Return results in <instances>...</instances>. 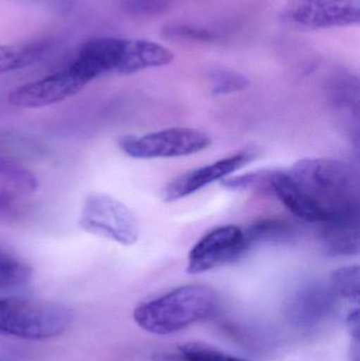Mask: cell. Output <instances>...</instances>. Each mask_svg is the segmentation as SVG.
<instances>
[{"mask_svg": "<svg viewBox=\"0 0 360 361\" xmlns=\"http://www.w3.org/2000/svg\"><path fill=\"white\" fill-rule=\"evenodd\" d=\"M287 171L318 208L323 223L359 219V180L350 167L331 159L311 158L298 161Z\"/></svg>", "mask_w": 360, "mask_h": 361, "instance_id": "1", "label": "cell"}, {"mask_svg": "<svg viewBox=\"0 0 360 361\" xmlns=\"http://www.w3.org/2000/svg\"><path fill=\"white\" fill-rule=\"evenodd\" d=\"M217 307L218 296L213 288L190 284L139 303L133 319L146 332L170 335L211 317Z\"/></svg>", "mask_w": 360, "mask_h": 361, "instance_id": "2", "label": "cell"}, {"mask_svg": "<svg viewBox=\"0 0 360 361\" xmlns=\"http://www.w3.org/2000/svg\"><path fill=\"white\" fill-rule=\"evenodd\" d=\"M73 312L65 305L49 301L4 297L0 298V335L46 341L67 332L73 322Z\"/></svg>", "mask_w": 360, "mask_h": 361, "instance_id": "3", "label": "cell"}, {"mask_svg": "<svg viewBox=\"0 0 360 361\" xmlns=\"http://www.w3.org/2000/svg\"><path fill=\"white\" fill-rule=\"evenodd\" d=\"M78 225L87 233L131 246L139 240V224L130 209L106 193L87 195L80 209Z\"/></svg>", "mask_w": 360, "mask_h": 361, "instance_id": "4", "label": "cell"}, {"mask_svg": "<svg viewBox=\"0 0 360 361\" xmlns=\"http://www.w3.org/2000/svg\"><path fill=\"white\" fill-rule=\"evenodd\" d=\"M211 144V137L206 133L184 127L144 135H126L118 141L124 154L139 160L192 156L206 149Z\"/></svg>", "mask_w": 360, "mask_h": 361, "instance_id": "5", "label": "cell"}, {"mask_svg": "<svg viewBox=\"0 0 360 361\" xmlns=\"http://www.w3.org/2000/svg\"><path fill=\"white\" fill-rule=\"evenodd\" d=\"M283 21L302 31L334 29L359 25V0H290Z\"/></svg>", "mask_w": 360, "mask_h": 361, "instance_id": "6", "label": "cell"}, {"mask_svg": "<svg viewBox=\"0 0 360 361\" xmlns=\"http://www.w3.org/2000/svg\"><path fill=\"white\" fill-rule=\"evenodd\" d=\"M242 229L234 225L218 227L203 235L188 254L186 271L192 275L235 262L247 252Z\"/></svg>", "mask_w": 360, "mask_h": 361, "instance_id": "7", "label": "cell"}, {"mask_svg": "<svg viewBox=\"0 0 360 361\" xmlns=\"http://www.w3.org/2000/svg\"><path fill=\"white\" fill-rule=\"evenodd\" d=\"M88 82L68 67L56 73L17 87L8 94V103L21 109H38L61 103L77 94Z\"/></svg>", "mask_w": 360, "mask_h": 361, "instance_id": "8", "label": "cell"}, {"mask_svg": "<svg viewBox=\"0 0 360 361\" xmlns=\"http://www.w3.org/2000/svg\"><path fill=\"white\" fill-rule=\"evenodd\" d=\"M127 39L97 37L87 40L69 66L87 82L109 73L118 74L126 53Z\"/></svg>", "mask_w": 360, "mask_h": 361, "instance_id": "9", "label": "cell"}, {"mask_svg": "<svg viewBox=\"0 0 360 361\" xmlns=\"http://www.w3.org/2000/svg\"><path fill=\"white\" fill-rule=\"evenodd\" d=\"M254 157L255 154L253 152L245 150L211 164L192 169L169 182L162 189V199L167 203L183 199L211 183L225 179L230 173L239 171L251 162Z\"/></svg>", "mask_w": 360, "mask_h": 361, "instance_id": "10", "label": "cell"}, {"mask_svg": "<svg viewBox=\"0 0 360 361\" xmlns=\"http://www.w3.org/2000/svg\"><path fill=\"white\" fill-rule=\"evenodd\" d=\"M175 54L162 44L145 39H127L126 53L118 74L130 75L149 68L169 65Z\"/></svg>", "mask_w": 360, "mask_h": 361, "instance_id": "11", "label": "cell"}, {"mask_svg": "<svg viewBox=\"0 0 360 361\" xmlns=\"http://www.w3.org/2000/svg\"><path fill=\"white\" fill-rule=\"evenodd\" d=\"M321 241L332 256H354L359 252V219L321 224Z\"/></svg>", "mask_w": 360, "mask_h": 361, "instance_id": "12", "label": "cell"}, {"mask_svg": "<svg viewBox=\"0 0 360 361\" xmlns=\"http://www.w3.org/2000/svg\"><path fill=\"white\" fill-rule=\"evenodd\" d=\"M337 298L332 288H313L302 293L297 298L293 310L292 317L294 322L302 326L316 324L323 319L334 307Z\"/></svg>", "mask_w": 360, "mask_h": 361, "instance_id": "13", "label": "cell"}, {"mask_svg": "<svg viewBox=\"0 0 360 361\" xmlns=\"http://www.w3.org/2000/svg\"><path fill=\"white\" fill-rule=\"evenodd\" d=\"M52 46V40L46 39L0 46V75L33 65L42 59Z\"/></svg>", "mask_w": 360, "mask_h": 361, "instance_id": "14", "label": "cell"}, {"mask_svg": "<svg viewBox=\"0 0 360 361\" xmlns=\"http://www.w3.org/2000/svg\"><path fill=\"white\" fill-rule=\"evenodd\" d=\"M32 275L31 265L0 239V290L21 288L31 281Z\"/></svg>", "mask_w": 360, "mask_h": 361, "instance_id": "15", "label": "cell"}, {"mask_svg": "<svg viewBox=\"0 0 360 361\" xmlns=\"http://www.w3.org/2000/svg\"><path fill=\"white\" fill-rule=\"evenodd\" d=\"M295 229L290 222L274 218L262 219L243 231L247 250L258 243L287 241L293 237Z\"/></svg>", "mask_w": 360, "mask_h": 361, "instance_id": "16", "label": "cell"}, {"mask_svg": "<svg viewBox=\"0 0 360 361\" xmlns=\"http://www.w3.org/2000/svg\"><path fill=\"white\" fill-rule=\"evenodd\" d=\"M175 360L177 361H247L200 341H190L178 347Z\"/></svg>", "mask_w": 360, "mask_h": 361, "instance_id": "17", "label": "cell"}, {"mask_svg": "<svg viewBox=\"0 0 360 361\" xmlns=\"http://www.w3.org/2000/svg\"><path fill=\"white\" fill-rule=\"evenodd\" d=\"M334 294L345 300L359 302V267L357 265L336 269L331 275V286Z\"/></svg>", "mask_w": 360, "mask_h": 361, "instance_id": "18", "label": "cell"}, {"mask_svg": "<svg viewBox=\"0 0 360 361\" xmlns=\"http://www.w3.org/2000/svg\"><path fill=\"white\" fill-rule=\"evenodd\" d=\"M211 92L216 95L230 94L244 90L249 82L243 74L234 70L218 69L211 74Z\"/></svg>", "mask_w": 360, "mask_h": 361, "instance_id": "19", "label": "cell"}, {"mask_svg": "<svg viewBox=\"0 0 360 361\" xmlns=\"http://www.w3.org/2000/svg\"><path fill=\"white\" fill-rule=\"evenodd\" d=\"M272 171H252L236 177L225 178L222 185L232 190L268 191Z\"/></svg>", "mask_w": 360, "mask_h": 361, "instance_id": "20", "label": "cell"}, {"mask_svg": "<svg viewBox=\"0 0 360 361\" xmlns=\"http://www.w3.org/2000/svg\"><path fill=\"white\" fill-rule=\"evenodd\" d=\"M162 36L165 39L198 42H211L218 38V35L209 30L184 23L165 25L162 30Z\"/></svg>", "mask_w": 360, "mask_h": 361, "instance_id": "21", "label": "cell"}, {"mask_svg": "<svg viewBox=\"0 0 360 361\" xmlns=\"http://www.w3.org/2000/svg\"><path fill=\"white\" fill-rule=\"evenodd\" d=\"M168 8L166 0H127L124 4V10L132 15L161 14Z\"/></svg>", "mask_w": 360, "mask_h": 361, "instance_id": "22", "label": "cell"}, {"mask_svg": "<svg viewBox=\"0 0 360 361\" xmlns=\"http://www.w3.org/2000/svg\"><path fill=\"white\" fill-rule=\"evenodd\" d=\"M15 200L10 193L0 190V218L13 216L15 212Z\"/></svg>", "mask_w": 360, "mask_h": 361, "instance_id": "23", "label": "cell"}]
</instances>
